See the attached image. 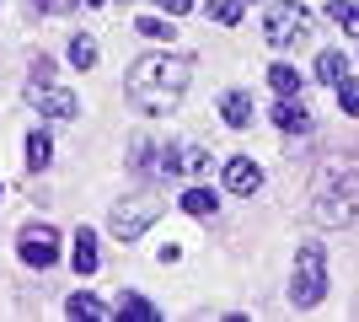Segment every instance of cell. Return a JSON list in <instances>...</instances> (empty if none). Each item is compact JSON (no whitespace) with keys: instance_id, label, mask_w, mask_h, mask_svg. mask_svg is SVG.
Here are the masks:
<instances>
[{"instance_id":"1","label":"cell","mask_w":359,"mask_h":322,"mask_svg":"<svg viewBox=\"0 0 359 322\" xmlns=\"http://www.w3.org/2000/svg\"><path fill=\"white\" fill-rule=\"evenodd\" d=\"M188 86H194V60H188V54H145V60H135L123 92H129V102H135L140 113L161 119V113H172V107L182 102Z\"/></svg>"},{"instance_id":"2","label":"cell","mask_w":359,"mask_h":322,"mask_svg":"<svg viewBox=\"0 0 359 322\" xmlns=\"http://www.w3.org/2000/svg\"><path fill=\"white\" fill-rule=\"evenodd\" d=\"M359 215V172L344 161H327L311 183V220L316 226H348Z\"/></svg>"},{"instance_id":"3","label":"cell","mask_w":359,"mask_h":322,"mask_svg":"<svg viewBox=\"0 0 359 322\" xmlns=\"http://www.w3.org/2000/svg\"><path fill=\"white\" fill-rule=\"evenodd\" d=\"M322 295H327V253H322V242H300L295 274H290V301L295 307H316Z\"/></svg>"},{"instance_id":"4","label":"cell","mask_w":359,"mask_h":322,"mask_svg":"<svg viewBox=\"0 0 359 322\" xmlns=\"http://www.w3.org/2000/svg\"><path fill=\"white\" fill-rule=\"evenodd\" d=\"M306 32H311V11L300 6V0H273L269 16H263V38L273 48H295L306 43Z\"/></svg>"},{"instance_id":"5","label":"cell","mask_w":359,"mask_h":322,"mask_svg":"<svg viewBox=\"0 0 359 322\" xmlns=\"http://www.w3.org/2000/svg\"><path fill=\"white\" fill-rule=\"evenodd\" d=\"M156 215H161V199L156 194H129V199L113 204V231H118V242H135V236H145L150 226H156Z\"/></svg>"},{"instance_id":"6","label":"cell","mask_w":359,"mask_h":322,"mask_svg":"<svg viewBox=\"0 0 359 322\" xmlns=\"http://www.w3.org/2000/svg\"><path fill=\"white\" fill-rule=\"evenodd\" d=\"M16 253H22V263L27 269H54L60 263V231L54 226H22V236H16Z\"/></svg>"},{"instance_id":"7","label":"cell","mask_w":359,"mask_h":322,"mask_svg":"<svg viewBox=\"0 0 359 322\" xmlns=\"http://www.w3.org/2000/svg\"><path fill=\"white\" fill-rule=\"evenodd\" d=\"M225 188H231L236 199H252L257 188H263V167L247 161V156H231V161H225Z\"/></svg>"},{"instance_id":"8","label":"cell","mask_w":359,"mask_h":322,"mask_svg":"<svg viewBox=\"0 0 359 322\" xmlns=\"http://www.w3.org/2000/svg\"><path fill=\"white\" fill-rule=\"evenodd\" d=\"M27 97H32L38 107H43L48 119H75V113H81L75 92H60V86H27Z\"/></svg>"},{"instance_id":"9","label":"cell","mask_w":359,"mask_h":322,"mask_svg":"<svg viewBox=\"0 0 359 322\" xmlns=\"http://www.w3.org/2000/svg\"><path fill=\"white\" fill-rule=\"evenodd\" d=\"M273 123H279L285 135H306V129H311V113H306L295 97H279V102H273Z\"/></svg>"},{"instance_id":"10","label":"cell","mask_w":359,"mask_h":322,"mask_svg":"<svg viewBox=\"0 0 359 322\" xmlns=\"http://www.w3.org/2000/svg\"><path fill=\"white\" fill-rule=\"evenodd\" d=\"M220 119L231 123V129H247V123H252V92H225L220 97Z\"/></svg>"},{"instance_id":"11","label":"cell","mask_w":359,"mask_h":322,"mask_svg":"<svg viewBox=\"0 0 359 322\" xmlns=\"http://www.w3.org/2000/svg\"><path fill=\"white\" fill-rule=\"evenodd\" d=\"M65 311H70V317H91V322H113L118 317V307H107V301H97V295H81V290L65 301Z\"/></svg>"},{"instance_id":"12","label":"cell","mask_w":359,"mask_h":322,"mask_svg":"<svg viewBox=\"0 0 359 322\" xmlns=\"http://www.w3.org/2000/svg\"><path fill=\"white\" fill-rule=\"evenodd\" d=\"M70 258H75V274H97V231L91 226L75 231V253Z\"/></svg>"},{"instance_id":"13","label":"cell","mask_w":359,"mask_h":322,"mask_svg":"<svg viewBox=\"0 0 359 322\" xmlns=\"http://www.w3.org/2000/svg\"><path fill=\"white\" fill-rule=\"evenodd\" d=\"M344 76H348V60L338 54V48H322V54H316V81H327V86H338Z\"/></svg>"},{"instance_id":"14","label":"cell","mask_w":359,"mask_h":322,"mask_svg":"<svg viewBox=\"0 0 359 322\" xmlns=\"http://www.w3.org/2000/svg\"><path fill=\"white\" fill-rule=\"evenodd\" d=\"M182 210L194 215V220H210V215L220 210V199H215V188H188V194H182Z\"/></svg>"},{"instance_id":"15","label":"cell","mask_w":359,"mask_h":322,"mask_svg":"<svg viewBox=\"0 0 359 322\" xmlns=\"http://www.w3.org/2000/svg\"><path fill=\"white\" fill-rule=\"evenodd\" d=\"M70 65L75 70H91V65H97V38H91V32H75L70 38Z\"/></svg>"},{"instance_id":"16","label":"cell","mask_w":359,"mask_h":322,"mask_svg":"<svg viewBox=\"0 0 359 322\" xmlns=\"http://www.w3.org/2000/svg\"><path fill=\"white\" fill-rule=\"evenodd\" d=\"M327 22H338L344 32H354V38H359V6H354V0H332V6H327Z\"/></svg>"},{"instance_id":"17","label":"cell","mask_w":359,"mask_h":322,"mask_svg":"<svg viewBox=\"0 0 359 322\" xmlns=\"http://www.w3.org/2000/svg\"><path fill=\"white\" fill-rule=\"evenodd\" d=\"M269 81H273V92H279V97H295V92H300V76H295V65H285V60H279V65L269 70Z\"/></svg>"},{"instance_id":"18","label":"cell","mask_w":359,"mask_h":322,"mask_svg":"<svg viewBox=\"0 0 359 322\" xmlns=\"http://www.w3.org/2000/svg\"><path fill=\"white\" fill-rule=\"evenodd\" d=\"M48 156H54V145H48V135H27V172H43Z\"/></svg>"},{"instance_id":"19","label":"cell","mask_w":359,"mask_h":322,"mask_svg":"<svg viewBox=\"0 0 359 322\" xmlns=\"http://www.w3.org/2000/svg\"><path fill=\"white\" fill-rule=\"evenodd\" d=\"M135 32H140V38H150V43H166V38H172V22H166V16H140Z\"/></svg>"},{"instance_id":"20","label":"cell","mask_w":359,"mask_h":322,"mask_svg":"<svg viewBox=\"0 0 359 322\" xmlns=\"http://www.w3.org/2000/svg\"><path fill=\"white\" fill-rule=\"evenodd\" d=\"M338 107H344L348 119L359 113V76H344V81H338Z\"/></svg>"},{"instance_id":"21","label":"cell","mask_w":359,"mask_h":322,"mask_svg":"<svg viewBox=\"0 0 359 322\" xmlns=\"http://www.w3.org/2000/svg\"><path fill=\"white\" fill-rule=\"evenodd\" d=\"M241 11H247V0H210V16H215V22H225V27L241 22Z\"/></svg>"},{"instance_id":"22","label":"cell","mask_w":359,"mask_h":322,"mask_svg":"<svg viewBox=\"0 0 359 322\" xmlns=\"http://www.w3.org/2000/svg\"><path fill=\"white\" fill-rule=\"evenodd\" d=\"M118 311H123V317H135V322H156V307H150V301H140V295H129Z\"/></svg>"},{"instance_id":"23","label":"cell","mask_w":359,"mask_h":322,"mask_svg":"<svg viewBox=\"0 0 359 322\" xmlns=\"http://www.w3.org/2000/svg\"><path fill=\"white\" fill-rule=\"evenodd\" d=\"M32 86H54V60H48V54L32 60Z\"/></svg>"},{"instance_id":"24","label":"cell","mask_w":359,"mask_h":322,"mask_svg":"<svg viewBox=\"0 0 359 322\" xmlns=\"http://www.w3.org/2000/svg\"><path fill=\"white\" fill-rule=\"evenodd\" d=\"M166 16H182V11H194V0H156Z\"/></svg>"},{"instance_id":"25","label":"cell","mask_w":359,"mask_h":322,"mask_svg":"<svg viewBox=\"0 0 359 322\" xmlns=\"http://www.w3.org/2000/svg\"><path fill=\"white\" fill-rule=\"evenodd\" d=\"M54 6H65V0H38V11H54Z\"/></svg>"},{"instance_id":"26","label":"cell","mask_w":359,"mask_h":322,"mask_svg":"<svg viewBox=\"0 0 359 322\" xmlns=\"http://www.w3.org/2000/svg\"><path fill=\"white\" fill-rule=\"evenodd\" d=\"M81 6H102V0H81Z\"/></svg>"}]
</instances>
